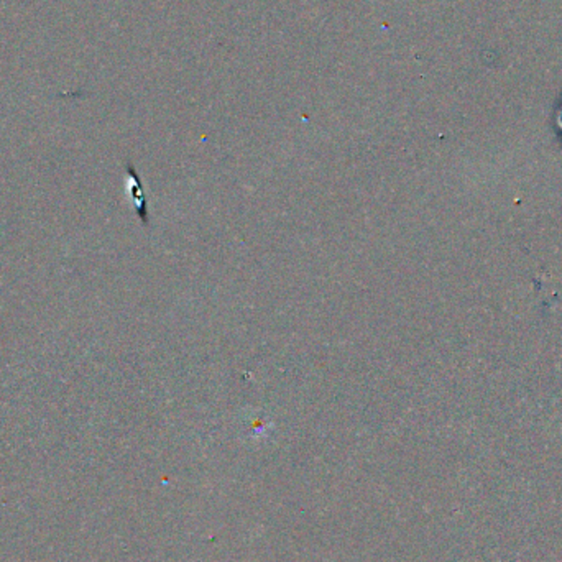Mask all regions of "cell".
<instances>
[{
  "label": "cell",
  "mask_w": 562,
  "mask_h": 562,
  "mask_svg": "<svg viewBox=\"0 0 562 562\" xmlns=\"http://www.w3.org/2000/svg\"><path fill=\"white\" fill-rule=\"evenodd\" d=\"M127 186H129V193H130L133 206H135V213L138 214L140 221L145 225L148 224V207H147V201H145L142 181L130 164L127 166Z\"/></svg>",
  "instance_id": "cell-1"
}]
</instances>
